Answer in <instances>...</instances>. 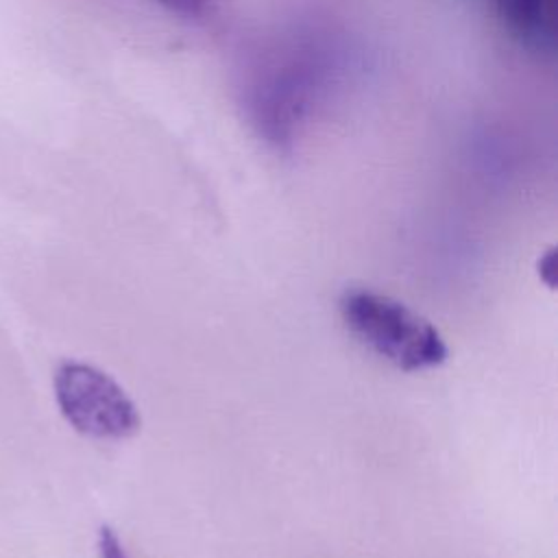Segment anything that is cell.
<instances>
[{"label": "cell", "instance_id": "obj_5", "mask_svg": "<svg viewBox=\"0 0 558 558\" xmlns=\"http://www.w3.org/2000/svg\"><path fill=\"white\" fill-rule=\"evenodd\" d=\"M159 4H163L168 11L185 15V17H194L205 13V9L209 7L211 0H157Z\"/></svg>", "mask_w": 558, "mask_h": 558}, {"label": "cell", "instance_id": "obj_3", "mask_svg": "<svg viewBox=\"0 0 558 558\" xmlns=\"http://www.w3.org/2000/svg\"><path fill=\"white\" fill-rule=\"evenodd\" d=\"M508 26L530 44L551 46L556 39V0H499Z\"/></svg>", "mask_w": 558, "mask_h": 558}, {"label": "cell", "instance_id": "obj_4", "mask_svg": "<svg viewBox=\"0 0 558 558\" xmlns=\"http://www.w3.org/2000/svg\"><path fill=\"white\" fill-rule=\"evenodd\" d=\"M98 556L100 558H129L120 536L109 525H102L98 530Z\"/></svg>", "mask_w": 558, "mask_h": 558}, {"label": "cell", "instance_id": "obj_1", "mask_svg": "<svg viewBox=\"0 0 558 558\" xmlns=\"http://www.w3.org/2000/svg\"><path fill=\"white\" fill-rule=\"evenodd\" d=\"M338 310L360 344L401 371H427L449 355L445 338L425 316L373 288H347Z\"/></svg>", "mask_w": 558, "mask_h": 558}, {"label": "cell", "instance_id": "obj_2", "mask_svg": "<svg viewBox=\"0 0 558 558\" xmlns=\"http://www.w3.org/2000/svg\"><path fill=\"white\" fill-rule=\"evenodd\" d=\"M52 388L59 412L83 436L122 440L142 425L137 405L126 390L94 364L81 360L59 362Z\"/></svg>", "mask_w": 558, "mask_h": 558}]
</instances>
